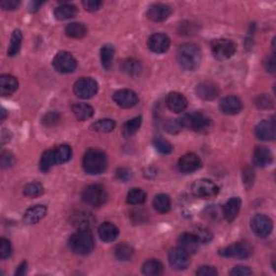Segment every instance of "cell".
<instances>
[{
	"label": "cell",
	"mask_w": 276,
	"mask_h": 276,
	"mask_svg": "<svg viewBox=\"0 0 276 276\" xmlns=\"http://www.w3.org/2000/svg\"><path fill=\"white\" fill-rule=\"evenodd\" d=\"M177 61L181 68L188 71H193L197 69L202 61V53L199 47L192 43L180 45L177 50Z\"/></svg>",
	"instance_id": "cell-1"
},
{
	"label": "cell",
	"mask_w": 276,
	"mask_h": 276,
	"mask_svg": "<svg viewBox=\"0 0 276 276\" xmlns=\"http://www.w3.org/2000/svg\"><path fill=\"white\" fill-rule=\"evenodd\" d=\"M107 164L106 154L101 150H96V149H91V150L86 151L82 161L83 170L90 175L102 174L106 171Z\"/></svg>",
	"instance_id": "cell-2"
},
{
	"label": "cell",
	"mask_w": 276,
	"mask_h": 276,
	"mask_svg": "<svg viewBox=\"0 0 276 276\" xmlns=\"http://www.w3.org/2000/svg\"><path fill=\"white\" fill-rule=\"evenodd\" d=\"M69 247L78 255H89L94 249V238L90 230H78L69 239Z\"/></svg>",
	"instance_id": "cell-3"
},
{
	"label": "cell",
	"mask_w": 276,
	"mask_h": 276,
	"mask_svg": "<svg viewBox=\"0 0 276 276\" xmlns=\"http://www.w3.org/2000/svg\"><path fill=\"white\" fill-rule=\"evenodd\" d=\"M179 120L183 128H188L198 133H206L211 128V120L199 111L183 114Z\"/></svg>",
	"instance_id": "cell-4"
},
{
	"label": "cell",
	"mask_w": 276,
	"mask_h": 276,
	"mask_svg": "<svg viewBox=\"0 0 276 276\" xmlns=\"http://www.w3.org/2000/svg\"><path fill=\"white\" fill-rule=\"evenodd\" d=\"M82 200L91 206L100 207L107 202L108 193L101 185H91L83 190Z\"/></svg>",
	"instance_id": "cell-5"
},
{
	"label": "cell",
	"mask_w": 276,
	"mask_h": 276,
	"mask_svg": "<svg viewBox=\"0 0 276 276\" xmlns=\"http://www.w3.org/2000/svg\"><path fill=\"white\" fill-rule=\"evenodd\" d=\"M237 51V45L229 39H217L211 43V52L218 61H226L232 57Z\"/></svg>",
	"instance_id": "cell-6"
},
{
	"label": "cell",
	"mask_w": 276,
	"mask_h": 276,
	"mask_svg": "<svg viewBox=\"0 0 276 276\" xmlns=\"http://www.w3.org/2000/svg\"><path fill=\"white\" fill-rule=\"evenodd\" d=\"M53 67L61 73H71L77 68V61L66 51L59 52L53 59Z\"/></svg>",
	"instance_id": "cell-7"
},
{
	"label": "cell",
	"mask_w": 276,
	"mask_h": 276,
	"mask_svg": "<svg viewBox=\"0 0 276 276\" xmlns=\"http://www.w3.org/2000/svg\"><path fill=\"white\" fill-rule=\"evenodd\" d=\"M99 91V84L92 78H81L73 85V92L82 100H89Z\"/></svg>",
	"instance_id": "cell-8"
},
{
	"label": "cell",
	"mask_w": 276,
	"mask_h": 276,
	"mask_svg": "<svg viewBox=\"0 0 276 276\" xmlns=\"http://www.w3.org/2000/svg\"><path fill=\"white\" fill-rule=\"evenodd\" d=\"M219 192V188L209 179H199L192 185V193L197 198L209 199Z\"/></svg>",
	"instance_id": "cell-9"
},
{
	"label": "cell",
	"mask_w": 276,
	"mask_h": 276,
	"mask_svg": "<svg viewBox=\"0 0 276 276\" xmlns=\"http://www.w3.org/2000/svg\"><path fill=\"white\" fill-rule=\"evenodd\" d=\"M250 226L252 231H254V233L258 235V237L267 238L271 234L273 230V221L271 220V218L268 217L267 215L259 214L252 218Z\"/></svg>",
	"instance_id": "cell-10"
},
{
	"label": "cell",
	"mask_w": 276,
	"mask_h": 276,
	"mask_svg": "<svg viewBox=\"0 0 276 276\" xmlns=\"http://www.w3.org/2000/svg\"><path fill=\"white\" fill-rule=\"evenodd\" d=\"M219 255L226 258H237L244 260L251 255V248L248 244L241 242V243H235L221 248Z\"/></svg>",
	"instance_id": "cell-11"
},
{
	"label": "cell",
	"mask_w": 276,
	"mask_h": 276,
	"mask_svg": "<svg viewBox=\"0 0 276 276\" xmlns=\"http://www.w3.org/2000/svg\"><path fill=\"white\" fill-rule=\"evenodd\" d=\"M255 134L258 139L263 141H272L276 136V126L274 120H263L257 124Z\"/></svg>",
	"instance_id": "cell-12"
},
{
	"label": "cell",
	"mask_w": 276,
	"mask_h": 276,
	"mask_svg": "<svg viewBox=\"0 0 276 276\" xmlns=\"http://www.w3.org/2000/svg\"><path fill=\"white\" fill-rule=\"evenodd\" d=\"M195 93L203 101H214L220 93L219 86L212 81H203L197 85Z\"/></svg>",
	"instance_id": "cell-13"
},
{
	"label": "cell",
	"mask_w": 276,
	"mask_h": 276,
	"mask_svg": "<svg viewBox=\"0 0 276 276\" xmlns=\"http://www.w3.org/2000/svg\"><path fill=\"white\" fill-rule=\"evenodd\" d=\"M190 255L187 254L185 250H182L180 247H176L170 251L169 260L172 268H174L178 271L186 270L190 264Z\"/></svg>",
	"instance_id": "cell-14"
},
{
	"label": "cell",
	"mask_w": 276,
	"mask_h": 276,
	"mask_svg": "<svg viewBox=\"0 0 276 276\" xmlns=\"http://www.w3.org/2000/svg\"><path fill=\"white\" fill-rule=\"evenodd\" d=\"M202 166V161L195 153H186L178 161V169L185 174L198 171Z\"/></svg>",
	"instance_id": "cell-15"
},
{
	"label": "cell",
	"mask_w": 276,
	"mask_h": 276,
	"mask_svg": "<svg viewBox=\"0 0 276 276\" xmlns=\"http://www.w3.org/2000/svg\"><path fill=\"white\" fill-rule=\"evenodd\" d=\"M113 101L121 108L129 109L137 105L138 96L132 90H120L113 94Z\"/></svg>",
	"instance_id": "cell-16"
},
{
	"label": "cell",
	"mask_w": 276,
	"mask_h": 276,
	"mask_svg": "<svg viewBox=\"0 0 276 276\" xmlns=\"http://www.w3.org/2000/svg\"><path fill=\"white\" fill-rule=\"evenodd\" d=\"M171 40L165 34H153L148 40V47L154 53H165L170 49Z\"/></svg>",
	"instance_id": "cell-17"
},
{
	"label": "cell",
	"mask_w": 276,
	"mask_h": 276,
	"mask_svg": "<svg viewBox=\"0 0 276 276\" xmlns=\"http://www.w3.org/2000/svg\"><path fill=\"white\" fill-rule=\"evenodd\" d=\"M165 103L170 110L177 113L185 111L188 107L187 99L181 93H178V92H171V93H169L165 99Z\"/></svg>",
	"instance_id": "cell-18"
},
{
	"label": "cell",
	"mask_w": 276,
	"mask_h": 276,
	"mask_svg": "<svg viewBox=\"0 0 276 276\" xmlns=\"http://www.w3.org/2000/svg\"><path fill=\"white\" fill-rule=\"evenodd\" d=\"M172 10L168 4L155 3L149 7L147 11V17L153 22H163L172 14Z\"/></svg>",
	"instance_id": "cell-19"
},
{
	"label": "cell",
	"mask_w": 276,
	"mask_h": 276,
	"mask_svg": "<svg viewBox=\"0 0 276 276\" xmlns=\"http://www.w3.org/2000/svg\"><path fill=\"white\" fill-rule=\"evenodd\" d=\"M219 108L224 114L233 116L243 109V103L237 96H227L220 101Z\"/></svg>",
	"instance_id": "cell-20"
},
{
	"label": "cell",
	"mask_w": 276,
	"mask_h": 276,
	"mask_svg": "<svg viewBox=\"0 0 276 276\" xmlns=\"http://www.w3.org/2000/svg\"><path fill=\"white\" fill-rule=\"evenodd\" d=\"M45 215H47V206L40 204L34 205L25 211L23 220H24L26 224L32 226V224H36L37 222H39Z\"/></svg>",
	"instance_id": "cell-21"
},
{
	"label": "cell",
	"mask_w": 276,
	"mask_h": 276,
	"mask_svg": "<svg viewBox=\"0 0 276 276\" xmlns=\"http://www.w3.org/2000/svg\"><path fill=\"white\" fill-rule=\"evenodd\" d=\"M95 222L94 217L88 211H77L71 216V223L78 230H90Z\"/></svg>",
	"instance_id": "cell-22"
},
{
	"label": "cell",
	"mask_w": 276,
	"mask_h": 276,
	"mask_svg": "<svg viewBox=\"0 0 276 276\" xmlns=\"http://www.w3.org/2000/svg\"><path fill=\"white\" fill-rule=\"evenodd\" d=\"M254 164L258 168H266L272 163L273 161V154L267 147H257L254 152Z\"/></svg>",
	"instance_id": "cell-23"
},
{
	"label": "cell",
	"mask_w": 276,
	"mask_h": 276,
	"mask_svg": "<svg viewBox=\"0 0 276 276\" xmlns=\"http://www.w3.org/2000/svg\"><path fill=\"white\" fill-rule=\"evenodd\" d=\"M199 244V241L192 233H183L178 239V247H180L182 250H185L189 255L195 254L198 251Z\"/></svg>",
	"instance_id": "cell-24"
},
{
	"label": "cell",
	"mask_w": 276,
	"mask_h": 276,
	"mask_svg": "<svg viewBox=\"0 0 276 276\" xmlns=\"http://www.w3.org/2000/svg\"><path fill=\"white\" fill-rule=\"evenodd\" d=\"M242 207V200L240 198H231L223 206V217L231 222L238 217Z\"/></svg>",
	"instance_id": "cell-25"
},
{
	"label": "cell",
	"mask_w": 276,
	"mask_h": 276,
	"mask_svg": "<svg viewBox=\"0 0 276 276\" xmlns=\"http://www.w3.org/2000/svg\"><path fill=\"white\" fill-rule=\"evenodd\" d=\"M19 88V82L15 77L11 74H2L0 77V94L2 96H10Z\"/></svg>",
	"instance_id": "cell-26"
},
{
	"label": "cell",
	"mask_w": 276,
	"mask_h": 276,
	"mask_svg": "<svg viewBox=\"0 0 276 276\" xmlns=\"http://www.w3.org/2000/svg\"><path fill=\"white\" fill-rule=\"evenodd\" d=\"M99 235L103 242L111 243L119 237V229L111 222H104L99 228Z\"/></svg>",
	"instance_id": "cell-27"
},
{
	"label": "cell",
	"mask_w": 276,
	"mask_h": 276,
	"mask_svg": "<svg viewBox=\"0 0 276 276\" xmlns=\"http://www.w3.org/2000/svg\"><path fill=\"white\" fill-rule=\"evenodd\" d=\"M121 70L132 78H136L141 73L142 66L138 60L128 59L124 60L122 64H121Z\"/></svg>",
	"instance_id": "cell-28"
},
{
	"label": "cell",
	"mask_w": 276,
	"mask_h": 276,
	"mask_svg": "<svg viewBox=\"0 0 276 276\" xmlns=\"http://www.w3.org/2000/svg\"><path fill=\"white\" fill-rule=\"evenodd\" d=\"M71 110L79 121H85L90 118L93 117L94 114V109L91 107L88 104L84 103H77L73 104L71 107Z\"/></svg>",
	"instance_id": "cell-29"
},
{
	"label": "cell",
	"mask_w": 276,
	"mask_h": 276,
	"mask_svg": "<svg viewBox=\"0 0 276 276\" xmlns=\"http://www.w3.org/2000/svg\"><path fill=\"white\" fill-rule=\"evenodd\" d=\"M77 14V8L70 3H63L54 11V15L59 21L73 19Z\"/></svg>",
	"instance_id": "cell-30"
},
{
	"label": "cell",
	"mask_w": 276,
	"mask_h": 276,
	"mask_svg": "<svg viewBox=\"0 0 276 276\" xmlns=\"http://www.w3.org/2000/svg\"><path fill=\"white\" fill-rule=\"evenodd\" d=\"M65 33L70 38L81 39L88 34V28L82 23H70L66 26Z\"/></svg>",
	"instance_id": "cell-31"
},
{
	"label": "cell",
	"mask_w": 276,
	"mask_h": 276,
	"mask_svg": "<svg viewBox=\"0 0 276 276\" xmlns=\"http://www.w3.org/2000/svg\"><path fill=\"white\" fill-rule=\"evenodd\" d=\"M163 271H164L163 264L159 260H155V259H151V260L146 261L142 266V273L145 275L158 276L163 274Z\"/></svg>",
	"instance_id": "cell-32"
},
{
	"label": "cell",
	"mask_w": 276,
	"mask_h": 276,
	"mask_svg": "<svg viewBox=\"0 0 276 276\" xmlns=\"http://www.w3.org/2000/svg\"><path fill=\"white\" fill-rule=\"evenodd\" d=\"M153 207L161 214H165L171 209V199L168 194L160 193L153 199Z\"/></svg>",
	"instance_id": "cell-33"
},
{
	"label": "cell",
	"mask_w": 276,
	"mask_h": 276,
	"mask_svg": "<svg viewBox=\"0 0 276 276\" xmlns=\"http://www.w3.org/2000/svg\"><path fill=\"white\" fill-rule=\"evenodd\" d=\"M114 56V48L110 44H105L101 50V61L102 66L106 70H109L112 66V61Z\"/></svg>",
	"instance_id": "cell-34"
},
{
	"label": "cell",
	"mask_w": 276,
	"mask_h": 276,
	"mask_svg": "<svg viewBox=\"0 0 276 276\" xmlns=\"http://www.w3.org/2000/svg\"><path fill=\"white\" fill-rule=\"evenodd\" d=\"M54 158L56 164H64L71 158V148L68 145H61L54 149Z\"/></svg>",
	"instance_id": "cell-35"
},
{
	"label": "cell",
	"mask_w": 276,
	"mask_h": 276,
	"mask_svg": "<svg viewBox=\"0 0 276 276\" xmlns=\"http://www.w3.org/2000/svg\"><path fill=\"white\" fill-rule=\"evenodd\" d=\"M147 194L143 190L139 188H134L130 190L126 197V202L131 205H141L146 202Z\"/></svg>",
	"instance_id": "cell-36"
},
{
	"label": "cell",
	"mask_w": 276,
	"mask_h": 276,
	"mask_svg": "<svg viewBox=\"0 0 276 276\" xmlns=\"http://www.w3.org/2000/svg\"><path fill=\"white\" fill-rule=\"evenodd\" d=\"M141 121H142L141 117H136L134 119L128 121L126 123H124L123 129H122V135L125 138H129V137L135 135L140 128Z\"/></svg>",
	"instance_id": "cell-37"
},
{
	"label": "cell",
	"mask_w": 276,
	"mask_h": 276,
	"mask_svg": "<svg viewBox=\"0 0 276 276\" xmlns=\"http://www.w3.org/2000/svg\"><path fill=\"white\" fill-rule=\"evenodd\" d=\"M22 40H23V34L20 30H15L11 36V41H10V47L8 49V55L10 56H15L20 52L21 45H22Z\"/></svg>",
	"instance_id": "cell-38"
},
{
	"label": "cell",
	"mask_w": 276,
	"mask_h": 276,
	"mask_svg": "<svg viewBox=\"0 0 276 276\" xmlns=\"http://www.w3.org/2000/svg\"><path fill=\"white\" fill-rule=\"evenodd\" d=\"M134 255L133 247L128 244H119L114 248V256L121 261H128Z\"/></svg>",
	"instance_id": "cell-39"
},
{
	"label": "cell",
	"mask_w": 276,
	"mask_h": 276,
	"mask_svg": "<svg viewBox=\"0 0 276 276\" xmlns=\"http://www.w3.org/2000/svg\"><path fill=\"white\" fill-rule=\"evenodd\" d=\"M116 128V122L111 119H102L92 125V129L99 133H109Z\"/></svg>",
	"instance_id": "cell-40"
},
{
	"label": "cell",
	"mask_w": 276,
	"mask_h": 276,
	"mask_svg": "<svg viewBox=\"0 0 276 276\" xmlns=\"http://www.w3.org/2000/svg\"><path fill=\"white\" fill-rule=\"evenodd\" d=\"M43 192H44L43 186L37 181L27 183V185L24 187V189H23V193L28 198L40 197Z\"/></svg>",
	"instance_id": "cell-41"
},
{
	"label": "cell",
	"mask_w": 276,
	"mask_h": 276,
	"mask_svg": "<svg viewBox=\"0 0 276 276\" xmlns=\"http://www.w3.org/2000/svg\"><path fill=\"white\" fill-rule=\"evenodd\" d=\"M55 158H54V151L53 150H47L43 152L41 160H40V170L43 172H49L52 166L55 165Z\"/></svg>",
	"instance_id": "cell-42"
},
{
	"label": "cell",
	"mask_w": 276,
	"mask_h": 276,
	"mask_svg": "<svg viewBox=\"0 0 276 276\" xmlns=\"http://www.w3.org/2000/svg\"><path fill=\"white\" fill-rule=\"evenodd\" d=\"M153 146L160 153L170 154L172 151V146L171 142L163 139L162 137H155L153 139Z\"/></svg>",
	"instance_id": "cell-43"
},
{
	"label": "cell",
	"mask_w": 276,
	"mask_h": 276,
	"mask_svg": "<svg viewBox=\"0 0 276 276\" xmlns=\"http://www.w3.org/2000/svg\"><path fill=\"white\" fill-rule=\"evenodd\" d=\"M182 128L183 126L180 122V120H177V119H170L164 123V130L168 132L169 134L172 135L179 133V132L182 130Z\"/></svg>",
	"instance_id": "cell-44"
},
{
	"label": "cell",
	"mask_w": 276,
	"mask_h": 276,
	"mask_svg": "<svg viewBox=\"0 0 276 276\" xmlns=\"http://www.w3.org/2000/svg\"><path fill=\"white\" fill-rule=\"evenodd\" d=\"M197 240L199 241V243H209V242L212 240V234L209 231V230H207L205 228H197L193 231L192 233Z\"/></svg>",
	"instance_id": "cell-45"
},
{
	"label": "cell",
	"mask_w": 276,
	"mask_h": 276,
	"mask_svg": "<svg viewBox=\"0 0 276 276\" xmlns=\"http://www.w3.org/2000/svg\"><path fill=\"white\" fill-rule=\"evenodd\" d=\"M11 254H12V246H11V243L5 239H1L0 240V258L2 260H5L8 259Z\"/></svg>",
	"instance_id": "cell-46"
},
{
	"label": "cell",
	"mask_w": 276,
	"mask_h": 276,
	"mask_svg": "<svg viewBox=\"0 0 276 276\" xmlns=\"http://www.w3.org/2000/svg\"><path fill=\"white\" fill-rule=\"evenodd\" d=\"M60 120H61L60 114L56 111H49L48 113H45L44 117L42 118V123L45 126H49L50 128V126L56 125L60 122Z\"/></svg>",
	"instance_id": "cell-47"
},
{
	"label": "cell",
	"mask_w": 276,
	"mask_h": 276,
	"mask_svg": "<svg viewBox=\"0 0 276 276\" xmlns=\"http://www.w3.org/2000/svg\"><path fill=\"white\" fill-rule=\"evenodd\" d=\"M255 104L260 109H271L273 107V101L267 95H259L255 100Z\"/></svg>",
	"instance_id": "cell-48"
},
{
	"label": "cell",
	"mask_w": 276,
	"mask_h": 276,
	"mask_svg": "<svg viewBox=\"0 0 276 276\" xmlns=\"http://www.w3.org/2000/svg\"><path fill=\"white\" fill-rule=\"evenodd\" d=\"M116 177L117 179L122 181V182H126L132 179V177H133V172L130 169H126V168H120L116 171Z\"/></svg>",
	"instance_id": "cell-49"
},
{
	"label": "cell",
	"mask_w": 276,
	"mask_h": 276,
	"mask_svg": "<svg viewBox=\"0 0 276 276\" xmlns=\"http://www.w3.org/2000/svg\"><path fill=\"white\" fill-rule=\"evenodd\" d=\"M15 162L14 155L9 152V151H3L1 153V160H0V163H1L2 169H9L12 166Z\"/></svg>",
	"instance_id": "cell-50"
},
{
	"label": "cell",
	"mask_w": 276,
	"mask_h": 276,
	"mask_svg": "<svg viewBox=\"0 0 276 276\" xmlns=\"http://www.w3.org/2000/svg\"><path fill=\"white\" fill-rule=\"evenodd\" d=\"M217 274V270L210 266H203L197 271V275L199 276H216Z\"/></svg>",
	"instance_id": "cell-51"
},
{
	"label": "cell",
	"mask_w": 276,
	"mask_h": 276,
	"mask_svg": "<svg viewBox=\"0 0 276 276\" xmlns=\"http://www.w3.org/2000/svg\"><path fill=\"white\" fill-rule=\"evenodd\" d=\"M20 3L21 2L17 1V0H3V1L0 3V7L5 11H13L19 8Z\"/></svg>",
	"instance_id": "cell-52"
},
{
	"label": "cell",
	"mask_w": 276,
	"mask_h": 276,
	"mask_svg": "<svg viewBox=\"0 0 276 276\" xmlns=\"http://www.w3.org/2000/svg\"><path fill=\"white\" fill-rule=\"evenodd\" d=\"M82 4L85 10L90 11V12H93V11L100 9L102 5V1H99V0H86V1L82 2Z\"/></svg>",
	"instance_id": "cell-53"
},
{
	"label": "cell",
	"mask_w": 276,
	"mask_h": 276,
	"mask_svg": "<svg viewBox=\"0 0 276 276\" xmlns=\"http://www.w3.org/2000/svg\"><path fill=\"white\" fill-rule=\"evenodd\" d=\"M231 275H235V276H245V275H251L252 272L249 268L244 267V266H238L235 267L231 272H230Z\"/></svg>",
	"instance_id": "cell-54"
},
{
	"label": "cell",
	"mask_w": 276,
	"mask_h": 276,
	"mask_svg": "<svg viewBox=\"0 0 276 276\" xmlns=\"http://www.w3.org/2000/svg\"><path fill=\"white\" fill-rule=\"evenodd\" d=\"M243 176H244V183L246 185V187L247 188L251 187L252 182H254V179H255V175H254V172H252V170H250V169L245 170Z\"/></svg>",
	"instance_id": "cell-55"
},
{
	"label": "cell",
	"mask_w": 276,
	"mask_h": 276,
	"mask_svg": "<svg viewBox=\"0 0 276 276\" xmlns=\"http://www.w3.org/2000/svg\"><path fill=\"white\" fill-rule=\"evenodd\" d=\"M266 68H267V70L269 72H271V73L275 72L276 65H275V57L274 56L269 57V59L266 61Z\"/></svg>",
	"instance_id": "cell-56"
},
{
	"label": "cell",
	"mask_w": 276,
	"mask_h": 276,
	"mask_svg": "<svg viewBox=\"0 0 276 276\" xmlns=\"http://www.w3.org/2000/svg\"><path fill=\"white\" fill-rule=\"evenodd\" d=\"M26 270H27V262L26 261H23L19 267H17V270L15 272L16 276H22V275H25L26 273Z\"/></svg>",
	"instance_id": "cell-57"
},
{
	"label": "cell",
	"mask_w": 276,
	"mask_h": 276,
	"mask_svg": "<svg viewBox=\"0 0 276 276\" xmlns=\"http://www.w3.org/2000/svg\"><path fill=\"white\" fill-rule=\"evenodd\" d=\"M42 4H43V1H33L30 4V9L32 12H36V11H38V9L41 7Z\"/></svg>",
	"instance_id": "cell-58"
},
{
	"label": "cell",
	"mask_w": 276,
	"mask_h": 276,
	"mask_svg": "<svg viewBox=\"0 0 276 276\" xmlns=\"http://www.w3.org/2000/svg\"><path fill=\"white\" fill-rule=\"evenodd\" d=\"M7 117V110L4 108L1 109V120H4V118Z\"/></svg>",
	"instance_id": "cell-59"
}]
</instances>
